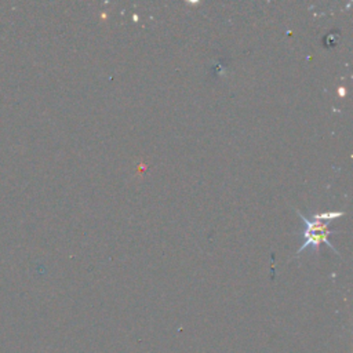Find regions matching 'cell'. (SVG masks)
I'll return each mask as SVG.
<instances>
[{
    "label": "cell",
    "mask_w": 353,
    "mask_h": 353,
    "mask_svg": "<svg viewBox=\"0 0 353 353\" xmlns=\"http://www.w3.org/2000/svg\"><path fill=\"white\" fill-rule=\"evenodd\" d=\"M296 214L302 218L303 223H305V229L302 232V236H303V243L302 245L298 248L296 251V255H299L305 248H312L314 254H317L319 248H320V244L324 243L327 244L330 248H332L335 251V254H338V251L334 248V245L330 243L328 240V236L332 234V233H336V230H332L330 229V221H325V219H321L319 218L316 214L312 216V218H306L303 214L298 212Z\"/></svg>",
    "instance_id": "6da1fadb"
}]
</instances>
